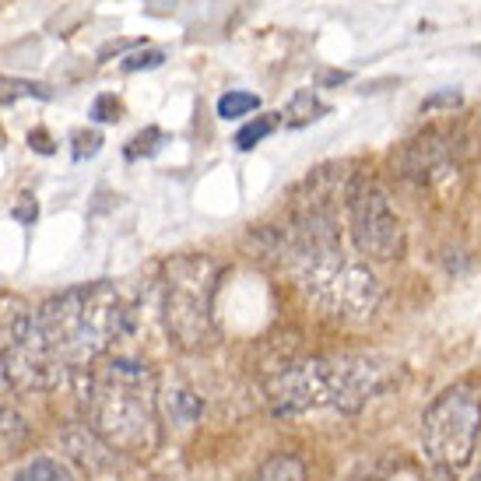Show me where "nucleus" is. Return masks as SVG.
<instances>
[{"label": "nucleus", "instance_id": "1", "mask_svg": "<svg viewBox=\"0 0 481 481\" xmlns=\"http://www.w3.org/2000/svg\"><path fill=\"white\" fill-rule=\"evenodd\" d=\"M284 264L302 295L334 320H369L380 306V278L345 253L337 222L320 207L302 211L288 229Z\"/></svg>", "mask_w": 481, "mask_h": 481}, {"label": "nucleus", "instance_id": "14", "mask_svg": "<svg viewBox=\"0 0 481 481\" xmlns=\"http://www.w3.org/2000/svg\"><path fill=\"white\" fill-rule=\"evenodd\" d=\"M253 109H260V95H253V92L232 88L218 99V117L222 120H240V117H249Z\"/></svg>", "mask_w": 481, "mask_h": 481}, {"label": "nucleus", "instance_id": "4", "mask_svg": "<svg viewBox=\"0 0 481 481\" xmlns=\"http://www.w3.org/2000/svg\"><path fill=\"white\" fill-rule=\"evenodd\" d=\"M88 415L92 429L120 453H152L159 442L155 387L148 365L113 359L102 372L88 376Z\"/></svg>", "mask_w": 481, "mask_h": 481}, {"label": "nucleus", "instance_id": "10", "mask_svg": "<svg viewBox=\"0 0 481 481\" xmlns=\"http://www.w3.org/2000/svg\"><path fill=\"white\" fill-rule=\"evenodd\" d=\"M253 481H306V464L292 453H278L253 475Z\"/></svg>", "mask_w": 481, "mask_h": 481}, {"label": "nucleus", "instance_id": "2", "mask_svg": "<svg viewBox=\"0 0 481 481\" xmlns=\"http://www.w3.org/2000/svg\"><path fill=\"white\" fill-rule=\"evenodd\" d=\"M36 317L46 345L71 369L106 355L120 337L134 330V306L123 299L113 281L67 288L57 299H49Z\"/></svg>", "mask_w": 481, "mask_h": 481}, {"label": "nucleus", "instance_id": "19", "mask_svg": "<svg viewBox=\"0 0 481 481\" xmlns=\"http://www.w3.org/2000/svg\"><path fill=\"white\" fill-rule=\"evenodd\" d=\"M464 102V95L457 92V88H440V92H433V95H425L422 99V113H436V109H457Z\"/></svg>", "mask_w": 481, "mask_h": 481}, {"label": "nucleus", "instance_id": "7", "mask_svg": "<svg viewBox=\"0 0 481 481\" xmlns=\"http://www.w3.org/2000/svg\"><path fill=\"white\" fill-rule=\"evenodd\" d=\"M481 433V398L471 387H453L429 404L422 418V442L433 464L442 471H460L475 457Z\"/></svg>", "mask_w": 481, "mask_h": 481}, {"label": "nucleus", "instance_id": "23", "mask_svg": "<svg viewBox=\"0 0 481 481\" xmlns=\"http://www.w3.org/2000/svg\"><path fill=\"white\" fill-rule=\"evenodd\" d=\"M134 46H141L137 39H113V42H106L102 49H99V60H109L113 53H123V49H134Z\"/></svg>", "mask_w": 481, "mask_h": 481}, {"label": "nucleus", "instance_id": "3", "mask_svg": "<svg viewBox=\"0 0 481 481\" xmlns=\"http://www.w3.org/2000/svg\"><path fill=\"white\" fill-rule=\"evenodd\" d=\"M394 383L390 365L365 355H327L281 369L271 380V404L278 415H302L317 407H334L355 415Z\"/></svg>", "mask_w": 481, "mask_h": 481}, {"label": "nucleus", "instance_id": "26", "mask_svg": "<svg viewBox=\"0 0 481 481\" xmlns=\"http://www.w3.org/2000/svg\"><path fill=\"white\" fill-rule=\"evenodd\" d=\"M475 53H481V42H478V46H475Z\"/></svg>", "mask_w": 481, "mask_h": 481}, {"label": "nucleus", "instance_id": "22", "mask_svg": "<svg viewBox=\"0 0 481 481\" xmlns=\"http://www.w3.org/2000/svg\"><path fill=\"white\" fill-rule=\"evenodd\" d=\"M345 81H352V71H317V84H323V88H334Z\"/></svg>", "mask_w": 481, "mask_h": 481}, {"label": "nucleus", "instance_id": "15", "mask_svg": "<svg viewBox=\"0 0 481 481\" xmlns=\"http://www.w3.org/2000/svg\"><path fill=\"white\" fill-rule=\"evenodd\" d=\"M169 137L162 134L159 127H148V130H141V134H134L130 141H127V148H123V155L130 162H137V159H148V155H155L162 144H165Z\"/></svg>", "mask_w": 481, "mask_h": 481}, {"label": "nucleus", "instance_id": "13", "mask_svg": "<svg viewBox=\"0 0 481 481\" xmlns=\"http://www.w3.org/2000/svg\"><path fill=\"white\" fill-rule=\"evenodd\" d=\"M278 123H281V113H264V117L249 120L240 130V134H236V148H240V152H249V148H257L264 137H271V134L278 130Z\"/></svg>", "mask_w": 481, "mask_h": 481}, {"label": "nucleus", "instance_id": "6", "mask_svg": "<svg viewBox=\"0 0 481 481\" xmlns=\"http://www.w3.org/2000/svg\"><path fill=\"white\" fill-rule=\"evenodd\" d=\"M0 369L22 390H57L71 372V365L46 345L39 317L29 310L0 317Z\"/></svg>", "mask_w": 481, "mask_h": 481}, {"label": "nucleus", "instance_id": "18", "mask_svg": "<svg viewBox=\"0 0 481 481\" xmlns=\"http://www.w3.org/2000/svg\"><path fill=\"white\" fill-rule=\"evenodd\" d=\"M88 117H92L95 123H117L123 117L120 99H117L113 92H102V95H95V102H92Z\"/></svg>", "mask_w": 481, "mask_h": 481}, {"label": "nucleus", "instance_id": "9", "mask_svg": "<svg viewBox=\"0 0 481 481\" xmlns=\"http://www.w3.org/2000/svg\"><path fill=\"white\" fill-rule=\"evenodd\" d=\"M320 117H327V102L317 99L313 88H299V92L288 99L281 120L288 123V127H306V123H317Z\"/></svg>", "mask_w": 481, "mask_h": 481}, {"label": "nucleus", "instance_id": "11", "mask_svg": "<svg viewBox=\"0 0 481 481\" xmlns=\"http://www.w3.org/2000/svg\"><path fill=\"white\" fill-rule=\"evenodd\" d=\"M18 99H53V92L39 84V81H25V78H7L0 74V106H11Z\"/></svg>", "mask_w": 481, "mask_h": 481}, {"label": "nucleus", "instance_id": "5", "mask_svg": "<svg viewBox=\"0 0 481 481\" xmlns=\"http://www.w3.org/2000/svg\"><path fill=\"white\" fill-rule=\"evenodd\" d=\"M218 281V264L211 257H179L165 271L162 317L165 330L179 348H201L211 341V295Z\"/></svg>", "mask_w": 481, "mask_h": 481}, {"label": "nucleus", "instance_id": "12", "mask_svg": "<svg viewBox=\"0 0 481 481\" xmlns=\"http://www.w3.org/2000/svg\"><path fill=\"white\" fill-rule=\"evenodd\" d=\"M14 481H74L71 478V471L60 464V460H53V457H36V460H29Z\"/></svg>", "mask_w": 481, "mask_h": 481}, {"label": "nucleus", "instance_id": "16", "mask_svg": "<svg viewBox=\"0 0 481 481\" xmlns=\"http://www.w3.org/2000/svg\"><path fill=\"white\" fill-rule=\"evenodd\" d=\"M165 407H169V415L176 418V422H194L197 415H201V401L190 394V390H172L169 394V401H165Z\"/></svg>", "mask_w": 481, "mask_h": 481}, {"label": "nucleus", "instance_id": "21", "mask_svg": "<svg viewBox=\"0 0 481 481\" xmlns=\"http://www.w3.org/2000/svg\"><path fill=\"white\" fill-rule=\"evenodd\" d=\"M36 214H39V207L32 197H18V207H14V218L18 222H36Z\"/></svg>", "mask_w": 481, "mask_h": 481}, {"label": "nucleus", "instance_id": "20", "mask_svg": "<svg viewBox=\"0 0 481 481\" xmlns=\"http://www.w3.org/2000/svg\"><path fill=\"white\" fill-rule=\"evenodd\" d=\"M102 148V134L99 130H78L74 134V159H92Z\"/></svg>", "mask_w": 481, "mask_h": 481}, {"label": "nucleus", "instance_id": "8", "mask_svg": "<svg viewBox=\"0 0 481 481\" xmlns=\"http://www.w3.org/2000/svg\"><path fill=\"white\" fill-rule=\"evenodd\" d=\"M345 207H348V232L362 257L372 260H398L404 253V229L398 211L390 207V197L372 176H352L345 190Z\"/></svg>", "mask_w": 481, "mask_h": 481}, {"label": "nucleus", "instance_id": "25", "mask_svg": "<svg viewBox=\"0 0 481 481\" xmlns=\"http://www.w3.org/2000/svg\"><path fill=\"white\" fill-rule=\"evenodd\" d=\"M468 481H481V468H478V471H475V475H471Z\"/></svg>", "mask_w": 481, "mask_h": 481}, {"label": "nucleus", "instance_id": "17", "mask_svg": "<svg viewBox=\"0 0 481 481\" xmlns=\"http://www.w3.org/2000/svg\"><path fill=\"white\" fill-rule=\"evenodd\" d=\"M165 64V49H134V53H127L120 60V67L127 71V74H137V71H155V67H162Z\"/></svg>", "mask_w": 481, "mask_h": 481}, {"label": "nucleus", "instance_id": "24", "mask_svg": "<svg viewBox=\"0 0 481 481\" xmlns=\"http://www.w3.org/2000/svg\"><path fill=\"white\" fill-rule=\"evenodd\" d=\"M29 144H32V148H36V152H39V155H53V152H57V148H53V141H49V134H46V130H32V134H29Z\"/></svg>", "mask_w": 481, "mask_h": 481}]
</instances>
